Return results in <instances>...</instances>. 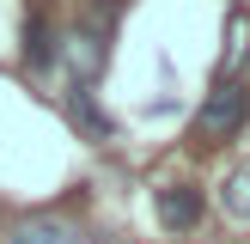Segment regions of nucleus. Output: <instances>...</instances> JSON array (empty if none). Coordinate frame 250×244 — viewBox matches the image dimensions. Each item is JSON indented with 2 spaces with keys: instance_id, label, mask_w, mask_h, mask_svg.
I'll return each instance as SVG.
<instances>
[{
  "instance_id": "7",
  "label": "nucleus",
  "mask_w": 250,
  "mask_h": 244,
  "mask_svg": "<svg viewBox=\"0 0 250 244\" xmlns=\"http://www.w3.org/2000/svg\"><path fill=\"white\" fill-rule=\"evenodd\" d=\"M226 214L250 220V165H238V171L226 177Z\"/></svg>"
},
{
  "instance_id": "4",
  "label": "nucleus",
  "mask_w": 250,
  "mask_h": 244,
  "mask_svg": "<svg viewBox=\"0 0 250 244\" xmlns=\"http://www.w3.org/2000/svg\"><path fill=\"white\" fill-rule=\"evenodd\" d=\"M55 55H61V43H55V31H49V19L31 12V19H24V67L43 73V67H55Z\"/></svg>"
},
{
  "instance_id": "3",
  "label": "nucleus",
  "mask_w": 250,
  "mask_h": 244,
  "mask_svg": "<svg viewBox=\"0 0 250 244\" xmlns=\"http://www.w3.org/2000/svg\"><path fill=\"white\" fill-rule=\"evenodd\" d=\"M67 61H73V85H92L98 73H104V61H110V37L104 31H73V43H67Z\"/></svg>"
},
{
  "instance_id": "6",
  "label": "nucleus",
  "mask_w": 250,
  "mask_h": 244,
  "mask_svg": "<svg viewBox=\"0 0 250 244\" xmlns=\"http://www.w3.org/2000/svg\"><path fill=\"white\" fill-rule=\"evenodd\" d=\"M6 244H80V232H73L67 220H31V226H24L19 238H6Z\"/></svg>"
},
{
  "instance_id": "1",
  "label": "nucleus",
  "mask_w": 250,
  "mask_h": 244,
  "mask_svg": "<svg viewBox=\"0 0 250 244\" xmlns=\"http://www.w3.org/2000/svg\"><path fill=\"white\" fill-rule=\"evenodd\" d=\"M244 116H250V92H244L238 80H220L214 92L202 98V110H195V141H202V146L226 141V134L244 128Z\"/></svg>"
},
{
  "instance_id": "8",
  "label": "nucleus",
  "mask_w": 250,
  "mask_h": 244,
  "mask_svg": "<svg viewBox=\"0 0 250 244\" xmlns=\"http://www.w3.org/2000/svg\"><path fill=\"white\" fill-rule=\"evenodd\" d=\"M244 92H250V85H244Z\"/></svg>"
},
{
  "instance_id": "2",
  "label": "nucleus",
  "mask_w": 250,
  "mask_h": 244,
  "mask_svg": "<svg viewBox=\"0 0 250 244\" xmlns=\"http://www.w3.org/2000/svg\"><path fill=\"white\" fill-rule=\"evenodd\" d=\"M153 207H159V226L165 232H189L195 220H202V189H195V183H165Z\"/></svg>"
},
{
  "instance_id": "5",
  "label": "nucleus",
  "mask_w": 250,
  "mask_h": 244,
  "mask_svg": "<svg viewBox=\"0 0 250 244\" xmlns=\"http://www.w3.org/2000/svg\"><path fill=\"white\" fill-rule=\"evenodd\" d=\"M67 116L80 122L92 141H110V116L98 110V92H92V85H67Z\"/></svg>"
}]
</instances>
